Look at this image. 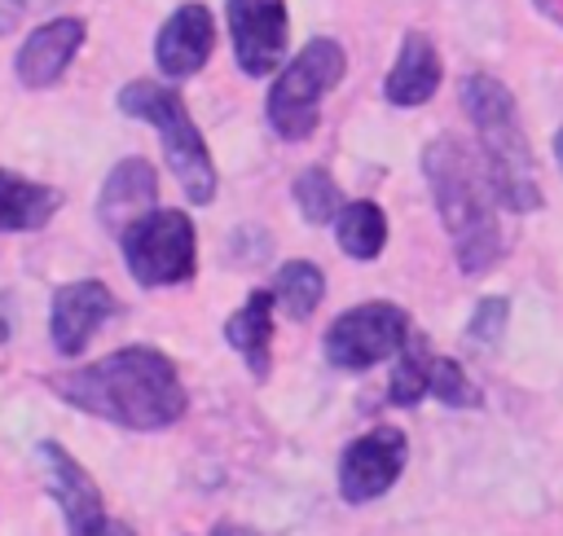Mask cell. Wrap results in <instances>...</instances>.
<instances>
[{
  "instance_id": "obj_1",
  "label": "cell",
  "mask_w": 563,
  "mask_h": 536,
  "mask_svg": "<svg viewBox=\"0 0 563 536\" xmlns=\"http://www.w3.org/2000/svg\"><path fill=\"white\" fill-rule=\"evenodd\" d=\"M53 391L79 413H92L128 431H163L180 422L189 409L176 365L158 347H141V343L110 351L84 369L57 373Z\"/></svg>"
},
{
  "instance_id": "obj_2",
  "label": "cell",
  "mask_w": 563,
  "mask_h": 536,
  "mask_svg": "<svg viewBox=\"0 0 563 536\" xmlns=\"http://www.w3.org/2000/svg\"><path fill=\"white\" fill-rule=\"evenodd\" d=\"M422 171L435 198V211L449 228L453 255L462 272H488L501 259V224H497V193L488 180L484 158H475L462 141L453 136H435L422 149Z\"/></svg>"
},
{
  "instance_id": "obj_3",
  "label": "cell",
  "mask_w": 563,
  "mask_h": 536,
  "mask_svg": "<svg viewBox=\"0 0 563 536\" xmlns=\"http://www.w3.org/2000/svg\"><path fill=\"white\" fill-rule=\"evenodd\" d=\"M462 105H466V114L479 132V158L488 167L497 206L519 211V215L537 211L541 189H537V176H532V149H528V136H523L510 88L501 79L475 70V75L462 79Z\"/></svg>"
},
{
  "instance_id": "obj_4",
  "label": "cell",
  "mask_w": 563,
  "mask_h": 536,
  "mask_svg": "<svg viewBox=\"0 0 563 536\" xmlns=\"http://www.w3.org/2000/svg\"><path fill=\"white\" fill-rule=\"evenodd\" d=\"M119 110L132 114V119H145L158 132L163 158H167L172 176L180 180L185 198L194 206H207L216 198V163L207 154L202 132L194 127V119L185 110V97L176 88L154 83V79H132V83L119 88Z\"/></svg>"
},
{
  "instance_id": "obj_5",
  "label": "cell",
  "mask_w": 563,
  "mask_h": 536,
  "mask_svg": "<svg viewBox=\"0 0 563 536\" xmlns=\"http://www.w3.org/2000/svg\"><path fill=\"white\" fill-rule=\"evenodd\" d=\"M343 70H347V53H343L330 35L308 40V44L277 70V79H273V88H268L264 110H268L273 132L286 136V141L312 136V127H317V119H321V97L343 79Z\"/></svg>"
},
{
  "instance_id": "obj_6",
  "label": "cell",
  "mask_w": 563,
  "mask_h": 536,
  "mask_svg": "<svg viewBox=\"0 0 563 536\" xmlns=\"http://www.w3.org/2000/svg\"><path fill=\"white\" fill-rule=\"evenodd\" d=\"M123 264L141 286H180L198 272V233L194 220L176 206H154L123 237Z\"/></svg>"
},
{
  "instance_id": "obj_7",
  "label": "cell",
  "mask_w": 563,
  "mask_h": 536,
  "mask_svg": "<svg viewBox=\"0 0 563 536\" xmlns=\"http://www.w3.org/2000/svg\"><path fill=\"white\" fill-rule=\"evenodd\" d=\"M405 343H409L405 308L374 299V303H356L343 316H334V325L325 330V360L339 369H369L405 351Z\"/></svg>"
},
{
  "instance_id": "obj_8",
  "label": "cell",
  "mask_w": 563,
  "mask_h": 536,
  "mask_svg": "<svg viewBox=\"0 0 563 536\" xmlns=\"http://www.w3.org/2000/svg\"><path fill=\"white\" fill-rule=\"evenodd\" d=\"M35 461H40V470H44L48 496L62 505V518H66V532H70V536H132L128 527H114V523H110L92 474H88L57 439H40V444H35Z\"/></svg>"
},
{
  "instance_id": "obj_9",
  "label": "cell",
  "mask_w": 563,
  "mask_h": 536,
  "mask_svg": "<svg viewBox=\"0 0 563 536\" xmlns=\"http://www.w3.org/2000/svg\"><path fill=\"white\" fill-rule=\"evenodd\" d=\"M405 457H409V439L396 426H374L369 435H356L339 457V492H343V501L365 505V501L383 496L400 479Z\"/></svg>"
},
{
  "instance_id": "obj_10",
  "label": "cell",
  "mask_w": 563,
  "mask_h": 536,
  "mask_svg": "<svg viewBox=\"0 0 563 536\" xmlns=\"http://www.w3.org/2000/svg\"><path fill=\"white\" fill-rule=\"evenodd\" d=\"M114 316V294L106 281L97 277H84V281H66L53 290V303H48V334H53V347L62 356H79L97 330Z\"/></svg>"
},
{
  "instance_id": "obj_11",
  "label": "cell",
  "mask_w": 563,
  "mask_h": 536,
  "mask_svg": "<svg viewBox=\"0 0 563 536\" xmlns=\"http://www.w3.org/2000/svg\"><path fill=\"white\" fill-rule=\"evenodd\" d=\"M233 57L246 75H268L286 53V0H229Z\"/></svg>"
},
{
  "instance_id": "obj_12",
  "label": "cell",
  "mask_w": 563,
  "mask_h": 536,
  "mask_svg": "<svg viewBox=\"0 0 563 536\" xmlns=\"http://www.w3.org/2000/svg\"><path fill=\"white\" fill-rule=\"evenodd\" d=\"M211 44H216V22L207 4H180L154 35V62L172 79H189L207 66Z\"/></svg>"
},
{
  "instance_id": "obj_13",
  "label": "cell",
  "mask_w": 563,
  "mask_h": 536,
  "mask_svg": "<svg viewBox=\"0 0 563 536\" xmlns=\"http://www.w3.org/2000/svg\"><path fill=\"white\" fill-rule=\"evenodd\" d=\"M79 44H84V22H79V18H53V22L35 26V31L22 40L18 57H13L18 83H26V88H48V83H57V79L66 75V66L75 62Z\"/></svg>"
},
{
  "instance_id": "obj_14",
  "label": "cell",
  "mask_w": 563,
  "mask_h": 536,
  "mask_svg": "<svg viewBox=\"0 0 563 536\" xmlns=\"http://www.w3.org/2000/svg\"><path fill=\"white\" fill-rule=\"evenodd\" d=\"M158 206V176L145 158H123L110 167L106 185H101V198H97V215L110 233H128L141 215H150Z\"/></svg>"
},
{
  "instance_id": "obj_15",
  "label": "cell",
  "mask_w": 563,
  "mask_h": 536,
  "mask_svg": "<svg viewBox=\"0 0 563 536\" xmlns=\"http://www.w3.org/2000/svg\"><path fill=\"white\" fill-rule=\"evenodd\" d=\"M440 75H444V66H440V53H435L431 35L409 31V35L400 40V53H396L391 70H387L383 92H387V101H391V105L413 110V105H422V101H431V97H435Z\"/></svg>"
},
{
  "instance_id": "obj_16",
  "label": "cell",
  "mask_w": 563,
  "mask_h": 536,
  "mask_svg": "<svg viewBox=\"0 0 563 536\" xmlns=\"http://www.w3.org/2000/svg\"><path fill=\"white\" fill-rule=\"evenodd\" d=\"M224 343L246 360L255 378H268V343H273V290H251L246 303L224 321Z\"/></svg>"
},
{
  "instance_id": "obj_17",
  "label": "cell",
  "mask_w": 563,
  "mask_h": 536,
  "mask_svg": "<svg viewBox=\"0 0 563 536\" xmlns=\"http://www.w3.org/2000/svg\"><path fill=\"white\" fill-rule=\"evenodd\" d=\"M62 206V193L53 185L26 180L18 171L0 167V233H31L44 228Z\"/></svg>"
},
{
  "instance_id": "obj_18",
  "label": "cell",
  "mask_w": 563,
  "mask_h": 536,
  "mask_svg": "<svg viewBox=\"0 0 563 536\" xmlns=\"http://www.w3.org/2000/svg\"><path fill=\"white\" fill-rule=\"evenodd\" d=\"M321 294H325V277H321V268L312 259H286L277 268V277H273V303L295 321L312 316Z\"/></svg>"
},
{
  "instance_id": "obj_19",
  "label": "cell",
  "mask_w": 563,
  "mask_h": 536,
  "mask_svg": "<svg viewBox=\"0 0 563 536\" xmlns=\"http://www.w3.org/2000/svg\"><path fill=\"white\" fill-rule=\"evenodd\" d=\"M334 233H339L343 255L374 259L387 246V215H383L378 202H347L339 211V220H334Z\"/></svg>"
},
{
  "instance_id": "obj_20",
  "label": "cell",
  "mask_w": 563,
  "mask_h": 536,
  "mask_svg": "<svg viewBox=\"0 0 563 536\" xmlns=\"http://www.w3.org/2000/svg\"><path fill=\"white\" fill-rule=\"evenodd\" d=\"M290 193H295V202H299V211H303L308 224H334L339 211H343V193H339V185H334V176L325 167L299 171L295 185H290Z\"/></svg>"
},
{
  "instance_id": "obj_21",
  "label": "cell",
  "mask_w": 563,
  "mask_h": 536,
  "mask_svg": "<svg viewBox=\"0 0 563 536\" xmlns=\"http://www.w3.org/2000/svg\"><path fill=\"white\" fill-rule=\"evenodd\" d=\"M427 373H431V351H427V343L422 338H413V343H405V356L396 360V369H391V404H400V409H409V404H418L422 395H427Z\"/></svg>"
},
{
  "instance_id": "obj_22",
  "label": "cell",
  "mask_w": 563,
  "mask_h": 536,
  "mask_svg": "<svg viewBox=\"0 0 563 536\" xmlns=\"http://www.w3.org/2000/svg\"><path fill=\"white\" fill-rule=\"evenodd\" d=\"M427 395H435L449 409H475L479 404V387L462 373L457 360L449 356H431V373H427Z\"/></svg>"
},
{
  "instance_id": "obj_23",
  "label": "cell",
  "mask_w": 563,
  "mask_h": 536,
  "mask_svg": "<svg viewBox=\"0 0 563 536\" xmlns=\"http://www.w3.org/2000/svg\"><path fill=\"white\" fill-rule=\"evenodd\" d=\"M506 321H510V303H506L501 294H488V299L475 303L466 334H471L475 343H497V338L506 334Z\"/></svg>"
},
{
  "instance_id": "obj_24",
  "label": "cell",
  "mask_w": 563,
  "mask_h": 536,
  "mask_svg": "<svg viewBox=\"0 0 563 536\" xmlns=\"http://www.w3.org/2000/svg\"><path fill=\"white\" fill-rule=\"evenodd\" d=\"M211 536H260L255 527H246V523H216L211 527Z\"/></svg>"
},
{
  "instance_id": "obj_25",
  "label": "cell",
  "mask_w": 563,
  "mask_h": 536,
  "mask_svg": "<svg viewBox=\"0 0 563 536\" xmlns=\"http://www.w3.org/2000/svg\"><path fill=\"white\" fill-rule=\"evenodd\" d=\"M554 158H559V171H563V127L554 132Z\"/></svg>"
},
{
  "instance_id": "obj_26",
  "label": "cell",
  "mask_w": 563,
  "mask_h": 536,
  "mask_svg": "<svg viewBox=\"0 0 563 536\" xmlns=\"http://www.w3.org/2000/svg\"><path fill=\"white\" fill-rule=\"evenodd\" d=\"M0 303H4V299H0ZM4 338H9V316H0V343H4Z\"/></svg>"
}]
</instances>
